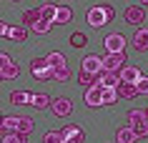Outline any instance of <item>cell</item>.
<instances>
[{
    "mask_svg": "<svg viewBox=\"0 0 148 143\" xmlns=\"http://www.w3.org/2000/svg\"><path fill=\"white\" fill-rule=\"evenodd\" d=\"M116 93H118V98L131 101V98H136V95H138V90H136V86H133V83H118V86H116Z\"/></svg>",
    "mask_w": 148,
    "mask_h": 143,
    "instance_id": "cell-13",
    "label": "cell"
},
{
    "mask_svg": "<svg viewBox=\"0 0 148 143\" xmlns=\"http://www.w3.org/2000/svg\"><path fill=\"white\" fill-rule=\"evenodd\" d=\"M30 105H35V108H40V111H43V108H48V105H50V98H48L45 93H38V95H33V98H30Z\"/></svg>",
    "mask_w": 148,
    "mask_h": 143,
    "instance_id": "cell-23",
    "label": "cell"
},
{
    "mask_svg": "<svg viewBox=\"0 0 148 143\" xmlns=\"http://www.w3.org/2000/svg\"><path fill=\"white\" fill-rule=\"evenodd\" d=\"M116 101H118L116 88H103L101 90V105H113Z\"/></svg>",
    "mask_w": 148,
    "mask_h": 143,
    "instance_id": "cell-16",
    "label": "cell"
},
{
    "mask_svg": "<svg viewBox=\"0 0 148 143\" xmlns=\"http://www.w3.org/2000/svg\"><path fill=\"white\" fill-rule=\"evenodd\" d=\"M143 113H146V120H148V108H146V111H143Z\"/></svg>",
    "mask_w": 148,
    "mask_h": 143,
    "instance_id": "cell-39",
    "label": "cell"
},
{
    "mask_svg": "<svg viewBox=\"0 0 148 143\" xmlns=\"http://www.w3.org/2000/svg\"><path fill=\"white\" fill-rule=\"evenodd\" d=\"M50 111H53V116H58V118H65V116H70V111H73V103H70L68 98H55V101H50Z\"/></svg>",
    "mask_w": 148,
    "mask_h": 143,
    "instance_id": "cell-4",
    "label": "cell"
},
{
    "mask_svg": "<svg viewBox=\"0 0 148 143\" xmlns=\"http://www.w3.org/2000/svg\"><path fill=\"white\" fill-rule=\"evenodd\" d=\"M101 90H103L101 86H90L86 90V103L90 105V108H98V105H101Z\"/></svg>",
    "mask_w": 148,
    "mask_h": 143,
    "instance_id": "cell-12",
    "label": "cell"
},
{
    "mask_svg": "<svg viewBox=\"0 0 148 143\" xmlns=\"http://www.w3.org/2000/svg\"><path fill=\"white\" fill-rule=\"evenodd\" d=\"M40 20V10L38 8H30V10H25L23 15H20V23H25V25H33V23H38Z\"/></svg>",
    "mask_w": 148,
    "mask_h": 143,
    "instance_id": "cell-21",
    "label": "cell"
},
{
    "mask_svg": "<svg viewBox=\"0 0 148 143\" xmlns=\"http://www.w3.org/2000/svg\"><path fill=\"white\" fill-rule=\"evenodd\" d=\"M131 128H133V133H136V138H148V120L146 123H136Z\"/></svg>",
    "mask_w": 148,
    "mask_h": 143,
    "instance_id": "cell-31",
    "label": "cell"
},
{
    "mask_svg": "<svg viewBox=\"0 0 148 143\" xmlns=\"http://www.w3.org/2000/svg\"><path fill=\"white\" fill-rule=\"evenodd\" d=\"M30 98H33V93H28V90H13L10 93V103L13 105H28Z\"/></svg>",
    "mask_w": 148,
    "mask_h": 143,
    "instance_id": "cell-15",
    "label": "cell"
},
{
    "mask_svg": "<svg viewBox=\"0 0 148 143\" xmlns=\"http://www.w3.org/2000/svg\"><path fill=\"white\" fill-rule=\"evenodd\" d=\"M125 63V53H106V58H101V70L118 73Z\"/></svg>",
    "mask_w": 148,
    "mask_h": 143,
    "instance_id": "cell-1",
    "label": "cell"
},
{
    "mask_svg": "<svg viewBox=\"0 0 148 143\" xmlns=\"http://www.w3.org/2000/svg\"><path fill=\"white\" fill-rule=\"evenodd\" d=\"M33 128H35V120L33 118H28V116H23V118H20V126H18V133H30Z\"/></svg>",
    "mask_w": 148,
    "mask_h": 143,
    "instance_id": "cell-25",
    "label": "cell"
},
{
    "mask_svg": "<svg viewBox=\"0 0 148 143\" xmlns=\"http://www.w3.org/2000/svg\"><path fill=\"white\" fill-rule=\"evenodd\" d=\"M70 45L73 48H83V45H88V38L83 33H73V35H70Z\"/></svg>",
    "mask_w": 148,
    "mask_h": 143,
    "instance_id": "cell-29",
    "label": "cell"
},
{
    "mask_svg": "<svg viewBox=\"0 0 148 143\" xmlns=\"http://www.w3.org/2000/svg\"><path fill=\"white\" fill-rule=\"evenodd\" d=\"M103 45H106V50H108V53H123V48H125V38L121 35V33H110L108 38L103 40Z\"/></svg>",
    "mask_w": 148,
    "mask_h": 143,
    "instance_id": "cell-3",
    "label": "cell"
},
{
    "mask_svg": "<svg viewBox=\"0 0 148 143\" xmlns=\"http://www.w3.org/2000/svg\"><path fill=\"white\" fill-rule=\"evenodd\" d=\"M0 75H3V80H13V78H18V75H20V65H18V63L5 65V68L0 70Z\"/></svg>",
    "mask_w": 148,
    "mask_h": 143,
    "instance_id": "cell-19",
    "label": "cell"
},
{
    "mask_svg": "<svg viewBox=\"0 0 148 143\" xmlns=\"http://www.w3.org/2000/svg\"><path fill=\"white\" fill-rule=\"evenodd\" d=\"M101 8H103V13H106V18H108V23H110V20L116 18V10L110 8V5H101Z\"/></svg>",
    "mask_w": 148,
    "mask_h": 143,
    "instance_id": "cell-36",
    "label": "cell"
},
{
    "mask_svg": "<svg viewBox=\"0 0 148 143\" xmlns=\"http://www.w3.org/2000/svg\"><path fill=\"white\" fill-rule=\"evenodd\" d=\"M133 45H136V50H148V28H143L140 25L138 30H136V35H133Z\"/></svg>",
    "mask_w": 148,
    "mask_h": 143,
    "instance_id": "cell-10",
    "label": "cell"
},
{
    "mask_svg": "<svg viewBox=\"0 0 148 143\" xmlns=\"http://www.w3.org/2000/svg\"><path fill=\"white\" fill-rule=\"evenodd\" d=\"M0 80H3V75H0Z\"/></svg>",
    "mask_w": 148,
    "mask_h": 143,
    "instance_id": "cell-43",
    "label": "cell"
},
{
    "mask_svg": "<svg viewBox=\"0 0 148 143\" xmlns=\"http://www.w3.org/2000/svg\"><path fill=\"white\" fill-rule=\"evenodd\" d=\"M3 143H28V135L25 133H8L3 138Z\"/></svg>",
    "mask_w": 148,
    "mask_h": 143,
    "instance_id": "cell-28",
    "label": "cell"
},
{
    "mask_svg": "<svg viewBox=\"0 0 148 143\" xmlns=\"http://www.w3.org/2000/svg\"><path fill=\"white\" fill-rule=\"evenodd\" d=\"M55 15H58V8L55 5H43L40 8V18L48 20V23H53V25H55Z\"/></svg>",
    "mask_w": 148,
    "mask_h": 143,
    "instance_id": "cell-22",
    "label": "cell"
},
{
    "mask_svg": "<svg viewBox=\"0 0 148 143\" xmlns=\"http://www.w3.org/2000/svg\"><path fill=\"white\" fill-rule=\"evenodd\" d=\"M78 83H83V86H93V83H95V75L80 70V73H78Z\"/></svg>",
    "mask_w": 148,
    "mask_h": 143,
    "instance_id": "cell-32",
    "label": "cell"
},
{
    "mask_svg": "<svg viewBox=\"0 0 148 143\" xmlns=\"http://www.w3.org/2000/svg\"><path fill=\"white\" fill-rule=\"evenodd\" d=\"M136 90H138V93H148V78H146V75H140V78H138Z\"/></svg>",
    "mask_w": 148,
    "mask_h": 143,
    "instance_id": "cell-34",
    "label": "cell"
},
{
    "mask_svg": "<svg viewBox=\"0 0 148 143\" xmlns=\"http://www.w3.org/2000/svg\"><path fill=\"white\" fill-rule=\"evenodd\" d=\"M30 73H33V78H35V80L53 78V70H50V65L45 63V58H35V60L30 63Z\"/></svg>",
    "mask_w": 148,
    "mask_h": 143,
    "instance_id": "cell-2",
    "label": "cell"
},
{
    "mask_svg": "<svg viewBox=\"0 0 148 143\" xmlns=\"http://www.w3.org/2000/svg\"><path fill=\"white\" fill-rule=\"evenodd\" d=\"M8 28H10L8 23H3V20H0V38H3V35H8Z\"/></svg>",
    "mask_w": 148,
    "mask_h": 143,
    "instance_id": "cell-37",
    "label": "cell"
},
{
    "mask_svg": "<svg viewBox=\"0 0 148 143\" xmlns=\"http://www.w3.org/2000/svg\"><path fill=\"white\" fill-rule=\"evenodd\" d=\"M10 63H13V58H10L8 53H0V70H3L5 65H10Z\"/></svg>",
    "mask_w": 148,
    "mask_h": 143,
    "instance_id": "cell-35",
    "label": "cell"
},
{
    "mask_svg": "<svg viewBox=\"0 0 148 143\" xmlns=\"http://www.w3.org/2000/svg\"><path fill=\"white\" fill-rule=\"evenodd\" d=\"M58 141H63L60 131H48V133L43 135V143H58Z\"/></svg>",
    "mask_w": 148,
    "mask_h": 143,
    "instance_id": "cell-33",
    "label": "cell"
},
{
    "mask_svg": "<svg viewBox=\"0 0 148 143\" xmlns=\"http://www.w3.org/2000/svg\"><path fill=\"white\" fill-rule=\"evenodd\" d=\"M80 70L90 73V75H98V73H101V58L98 55H88L86 60H83V65H80Z\"/></svg>",
    "mask_w": 148,
    "mask_h": 143,
    "instance_id": "cell-11",
    "label": "cell"
},
{
    "mask_svg": "<svg viewBox=\"0 0 148 143\" xmlns=\"http://www.w3.org/2000/svg\"><path fill=\"white\" fill-rule=\"evenodd\" d=\"M0 123H3V116H0Z\"/></svg>",
    "mask_w": 148,
    "mask_h": 143,
    "instance_id": "cell-42",
    "label": "cell"
},
{
    "mask_svg": "<svg viewBox=\"0 0 148 143\" xmlns=\"http://www.w3.org/2000/svg\"><path fill=\"white\" fill-rule=\"evenodd\" d=\"M3 126L8 128V133H18V126H20V118L10 116V118H3Z\"/></svg>",
    "mask_w": 148,
    "mask_h": 143,
    "instance_id": "cell-27",
    "label": "cell"
},
{
    "mask_svg": "<svg viewBox=\"0 0 148 143\" xmlns=\"http://www.w3.org/2000/svg\"><path fill=\"white\" fill-rule=\"evenodd\" d=\"M128 123L136 126V123H146V113L143 111H128Z\"/></svg>",
    "mask_w": 148,
    "mask_h": 143,
    "instance_id": "cell-26",
    "label": "cell"
},
{
    "mask_svg": "<svg viewBox=\"0 0 148 143\" xmlns=\"http://www.w3.org/2000/svg\"><path fill=\"white\" fill-rule=\"evenodd\" d=\"M140 75H143V73H140L138 68H133V65H123V68L118 70V80H121V83H133V86H136Z\"/></svg>",
    "mask_w": 148,
    "mask_h": 143,
    "instance_id": "cell-8",
    "label": "cell"
},
{
    "mask_svg": "<svg viewBox=\"0 0 148 143\" xmlns=\"http://www.w3.org/2000/svg\"><path fill=\"white\" fill-rule=\"evenodd\" d=\"M140 3H143V5H148V0H140Z\"/></svg>",
    "mask_w": 148,
    "mask_h": 143,
    "instance_id": "cell-40",
    "label": "cell"
},
{
    "mask_svg": "<svg viewBox=\"0 0 148 143\" xmlns=\"http://www.w3.org/2000/svg\"><path fill=\"white\" fill-rule=\"evenodd\" d=\"M121 80H118V73H110V70H101L95 75V83L93 86H101V88H116Z\"/></svg>",
    "mask_w": 148,
    "mask_h": 143,
    "instance_id": "cell-7",
    "label": "cell"
},
{
    "mask_svg": "<svg viewBox=\"0 0 148 143\" xmlns=\"http://www.w3.org/2000/svg\"><path fill=\"white\" fill-rule=\"evenodd\" d=\"M8 38H13L15 43H25V40H28V30H25L23 25H18V28H8Z\"/></svg>",
    "mask_w": 148,
    "mask_h": 143,
    "instance_id": "cell-17",
    "label": "cell"
},
{
    "mask_svg": "<svg viewBox=\"0 0 148 143\" xmlns=\"http://www.w3.org/2000/svg\"><path fill=\"white\" fill-rule=\"evenodd\" d=\"M123 18H125V23H131V25H140L146 20V13H143L140 5H131V8H125Z\"/></svg>",
    "mask_w": 148,
    "mask_h": 143,
    "instance_id": "cell-9",
    "label": "cell"
},
{
    "mask_svg": "<svg viewBox=\"0 0 148 143\" xmlns=\"http://www.w3.org/2000/svg\"><path fill=\"white\" fill-rule=\"evenodd\" d=\"M50 28H53V23H48V20H43V18H40L38 23H33V25H30V30H33V33H38V35H45Z\"/></svg>",
    "mask_w": 148,
    "mask_h": 143,
    "instance_id": "cell-24",
    "label": "cell"
},
{
    "mask_svg": "<svg viewBox=\"0 0 148 143\" xmlns=\"http://www.w3.org/2000/svg\"><path fill=\"white\" fill-rule=\"evenodd\" d=\"M58 143H68V141H58Z\"/></svg>",
    "mask_w": 148,
    "mask_h": 143,
    "instance_id": "cell-41",
    "label": "cell"
},
{
    "mask_svg": "<svg viewBox=\"0 0 148 143\" xmlns=\"http://www.w3.org/2000/svg\"><path fill=\"white\" fill-rule=\"evenodd\" d=\"M45 63L50 65V70H55V68H63V65H68V63H65V55H63V53H58V50L48 53V55H45Z\"/></svg>",
    "mask_w": 148,
    "mask_h": 143,
    "instance_id": "cell-14",
    "label": "cell"
},
{
    "mask_svg": "<svg viewBox=\"0 0 148 143\" xmlns=\"http://www.w3.org/2000/svg\"><path fill=\"white\" fill-rule=\"evenodd\" d=\"M60 138H63V141H68V143H83V141H86V133H83L78 126L70 123V126H65L60 131Z\"/></svg>",
    "mask_w": 148,
    "mask_h": 143,
    "instance_id": "cell-5",
    "label": "cell"
},
{
    "mask_svg": "<svg viewBox=\"0 0 148 143\" xmlns=\"http://www.w3.org/2000/svg\"><path fill=\"white\" fill-rule=\"evenodd\" d=\"M5 135H8V128H5L3 123H0V138H5Z\"/></svg>",
    "mask_w": 148,
    "mask_h": 143,
    "instance_id": "cell-38",
    "label": "cell"
},
{
    "mask_svg": "<svg viewBox=\"0 0 148 143\" xmlns=\"http://www.w3.org/2000/svg\"><path fill=\"white\" fill-rule=\"evenodd\" d=\"M116 141L118 143H136V133H133V128H118Z\"/></svg>",
    "mask_w": 148,
    "mask_h": 143,
    "instance_id": "cell-18",
    "label": "cell"
},
{
    "mask_svg": "<svg viewBox=\"0 0 148 143\" xmlns=\"http://www.w3.org/2000/svg\"><path fill=\"white\" fill-rule=\"evenodd\" d=\"M86 18H88V25H90V28H103V25H108V18H106V13H103L101 5L90 8Z\"/></svg>",
    "mask_w": 148,
    "mask_h": 143,
    "instance_id": "cell-6",
    "label": "cell"
},
{
    "mask_svg": "<svg viewBox=\"0 0 148 143\" xmlns=\"http://www.w3.org/2000/svg\"><path fill=\"white\" fill-rule=\"evenodd\" d=\"M70 18H73V10H70L68 5H63V8H58V15H55V25H65V23H70Z\"/></svg>",
    "mask_w": 148,
    "mask_h": 143,
    "instance_id": "cell-20",
    "label": "cell"
},
{
    "mask_svg": "<svg viewBox=\"0 0 148 143\" xmlns=\"http://www.w3.org/2000/svg\"><path fill=\"white\" fill-rule=\"evenodd\" d=\"M53 78H55V80H60V83H65V80L70 78L68 65H63V68H55V70H53Z\"/></svg>",
    "mask_w": 148,
    "mask_h": 143,
    "instance_id": "cell-30",
    "label": "cell"
}]
</instances>
